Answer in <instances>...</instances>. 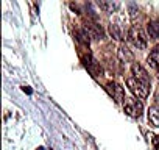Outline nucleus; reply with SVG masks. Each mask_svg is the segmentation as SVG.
<instances>
[{"label":"nucleus","instance_id":"nucleus-1","mask_svg":"<svg viewBox=\"0 0 159 150\" xmlns=\"http://www.w3.org/2000/svg\"><path fill=\"white\" fill-rule=\"evenodd\" d=\"M126 86L129 88V91L136 97H139V99H147L148 97V86L143 85V83H140L134 77H128L126 78Z\"/></svg>","mask_w":159,"mask_h":150},{"label":"nucleus","instance_id":"nucleus-2","mask_svg":"<svg viewBox=\"0 0 159 150\" xmlns=\"http://www.w3.org/2000/svg\"><path fill=\"white\" fill-rule=\"evenodd\" d=\"M128 36H129V41H131L137 49H140V50L147 49V38H145L143 31H142L137 25H133V27L129 28Z\"/></svg>","mask_w":159,"mask_h":150},{"label":"nucleus","instance_id":"nucleus-3","mask_svg":"<svg viewBox=\"0 0 159 150\" xmlns=\"http://www.w3.org/2000/svg\"><path fill=\"white\" fill-rule=\"evenodd\" d=\"M125 113L126 114H129L131 117H140V114H142V110H143V106H142V103L140 102H137V100H134V99H126L125 100Z\"/></svg>","mask_w":159,"mask_h":150},{"label":"nucleus","instance_id":"nucleus-4","mask_svg":"<svg viewBox=\"0 0 159 150\" xmlns=\"http://www.w3.org/2000/svg\"><path fill=\"white\" fill-rule=\"evenodd\" d=\"M131 70H133V75H134L136 80H139L140 83L150 86V75L147 73V70H145L139 63H134V64L131 66Z\"/></svg>","mask_w":159,"mask_h":150},{"label":"nucleus","instance_id":"nucleus-5","mask_svg":"<svg viewBox=\"0 0 159 150\" xmlns=\"http://www.w3.org/2000/svg\"><path fill=\"white\" fill-rule=\"evenodd\" d=\"M84 28H86V31L89 33V36H91L92 39H95V41L103 39V30H102V27H100L98 24H95V22H88Z\"/></svg>","mask_w":159,"mask_h":150},{"label":"nucleus","instance_id":"nucleus-6","mask_svg":"<svg viewBox=\"0 0 159 150\" xmlns=\"http://www.w3.org/2000/svg\"><path fill=\"white\" fill-rule=\"evenodd\" d=\"M75 36H76V41L84 45V47H89V42H91V36L89 33L86 31V28H81V30H76L75 31Z\"/></svg>","mask_w":159,"mask_h":150},{"label":"nucleus","instance_id":"nucleus-7","mask_svg":"<svg viewBox=\"0 0 159 150\" xmlns=\"http://www.w3.org/2000/svg\"><path fill=\"white\" fill-rule=\"evenodd\" d=\"M148 122L153 127H159V106H151L148 110Z\"/></svg>","mask_w":159,"mask_h":150},{"label":"nucleus","instance_id":"nucleus-8","mask_svg":"<svg viewBox=\"0 0 159 150\" xmlns=\"http://www.w3.org/2000/svg\"><path fill=\"white\" fill-rule=\"evenodd\" d=\"M148 64L153 67V69H157L159 70V45L154 47L148 56Z\"/></svg>","mask_w":159,"mask_h":150},{"label":"nucleus","instance_id":"nucleus-9","mask_svg":"<svg viewBox=\"0 0 159 150\" xmlns=\"http://www.w3.org/2000/svg\"><path fill=\"white\" fill-rule=\"evenodd\" d=\"M147 31H148V35H150L153 39H159V22H156V21L148 22Z\"/></svg>","mask_w":159,"mask_h":150},{"label":"nucleus","instance_id":"nucleus-10","mask_svg":"<svg viewBox=\"0 0 159 150\" xmlns=\"http://www.w3.org/2000/svg\"><path fill=\"white\" fill-rule=\"evenodd\" d=\"M119 58H120L122 63H128V61H133V53L125 45H120V49H119Z\"/></svg>","mask_w":159,"mask_h":150},{"label":"nucleus","instance_id":"nucleus-11","mask_svg":"<svg viewBox=\"0 0 159 150\" xmlns=\"http://www.w3.org/2000/svg\"><path fill=\"white\" fill-rule=\"evenodd\" d=\"M97 5H98L102 10L108 11V13H112L114 10H117V8H119V3H116V2H114V3H112V2H98Z\"/></svg>","mask_w":159,"mask_h":150},{"label":"nucleus","instance_id":"nucleus-12","mask_svg":"<svg viewBox=\"0 0 159 150\" xmlns=\"http://www.w3.org/2000/svg\"><path fill=\"white\" fill-rule=\"evenodd\" d=\"M109 33H111L112 38H116V39H122V35H120V30H119L117 25L111 24V25H109Z\"/></svg>","mask_w":159,"mask_h":150},{"label":"nucleus","instance_id":"nucleus-13","mask_svg":"<svg viewBox=\"0 0 159 150\" xmlns=\"http://www.w3.org/2000/svg\"><path fill=\"white\" fill-rule=\"evenodd\" d=\"M106 91H108L109 96L114 99V94H116V83H108V85H106Z\"/></svg>","mask_w":159,"mask_h":150},{"label":"nucleus","instance_id":"nucleus-14","mask_svg":"<svg viewBox=\"0 0 159 150\" xmlns=\"http://www.w3.org/2000/svg\"><path fill=\"white\" fill-rule=\"evenodd\" d=\"M129 11H131V17L136 19V5H134V3L129 5Z\"/></svg>","mask_w":159,"mask_h":150},{"label":"nucleus","instance_id":"nucleus-15","mask_svg":"<svg viewBox=\"0 0 159 150\" xmlns=\"http://www.w3.org/2000/svg\"><path fill=\"white\" fill-rule=\"evenodd\" d=\"M153 144H154V150H159V136H153Z\"/></svg>","mask_w":159,"mask_h":150},{"label":"nucleus","instance_id":"nucleus-16","mask_svg":"<svg viewBox=\"0 0 159 150\" xmlns=\"http://www.w3.org/2000/svg\"><path fill=\"white\" fill-rule=\"evenodd\" d=\"M22 89H24V92H27V94H31V92H33V91H31V89H30L28 86H24Z\"/></svg>","mask_w":159,"mask_h":150},{"label":"nucleus","instance_id":"nucleus-17","mask_svg":"<svg viewBox=\"0 0 159 150\" xmlns=\"http://www.w3.org/2000/svg\"><path fill=\"white\" fill-rule=\"evenodd\" d=\"M157 80H159V75H157Z\"/></svg>","mask_w":159,"mask_h":150}]
</instances>
